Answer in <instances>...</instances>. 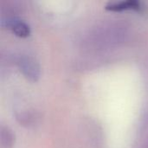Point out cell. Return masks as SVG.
<instances>
[{
	"label": "cell",
	"mask_w": 148,
	"mask_h": 148,
	"mask_svg": "<svg viewBox=\"0 0 148 148\" xmlns=\"http://www.w3.org/2000/svg\"><path fill=\"white\" fill-rule=\"evenodd\" d=\"M19 67L23 75L30 80L36 81L39 76V67L37 62L31 57L22 56L18 61Z\"/></svg>",
	"instance_id": "obj_1"
},
{
	"label": "cell",
	"mask_w": 148,
	"mask_h": 148,
	"mask_svg": "<svg viewBox=\"0 0 148 148\" xmlns=\"http://www.w3.org/2000/svg\"><path fill=\"white\" fill-rule=\"evenodd\" d=\"M140 2L138 1H122L119 3H110L106 6V9L112 11H121L124 10H140L142 9Z\"/></svg>",
	"instance_id": "obj_2"
},
{
	"label": "cell",
	"mask_w": 148,
	"mask_h": 148,
	"mask_svg": "<svg viewBox=\"0 0 148 148\" xmlns=\"http://www.w3.org/2000/svg\"><path fill=\"white\" fill-rule=\"evenodd\" d=\"M8 25L14 34L20 37H26L29 35V28L27 23L17 18H11L8 21Z\"/></svg>",
	"instance_id": "obj_3"
}]
</instances>
